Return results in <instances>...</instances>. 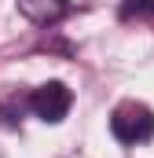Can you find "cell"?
<instances>
[{
	"instance_id": "6da1fadb",
	"label": "cell",
	"mask_w": 154,
	"mask_h": 158,
	"mask_svg": "<svg viewBox=\"0 0 154 158\" xmlns=\"http://www.w3.org/2000/svg\"><path fill=\"white\" fill-rule=\"evenodd\" d=\"M110 132H114L117 143L140 147V143H147V140L154 136V110L147 107V103L128 99V103H121L114 114H110Z\"/></svg>"
},
{
	"instance_id": "7a4b0ae2",
	"label": "cell",
	"mask_w": 154,
	"mask_h": 158,
	"mask_svg": "<svg viewBox=\"0 0 154 158\" xmlns=\"http://www.w3.org/2000/svg\"><path fill=\"white\" fill-rule=\"evenodd\" d=\"M70 107H74V92L63 81H44V85H37L30 92V110L44 125H59V121L70 114Z\"/></svg>"
},
{
	"instance_id": "3957f363",
	"label": "cell",
	"mask_w": 154,
	"mask_h": 158,
	"mask_svg": "<svg viewBox=\"0 0 154 158\" xmlns=\"http://www.w3.org/2000/svg\"><path fill=\"white\" fill-rule=\"evenodd\" d=\"M18 4V11L30 19V22H37V26H55L66 11H70V0H15Z\"/></svg>"
},
{
	"instance_id": "277c9868",
	"label": "cell",
	"mask_w": 154,
	"mask_h": 158,
	"mask_svg": "<svg viewBox=\"0 0 154 158\" xmlns=\"http://www.w3.org/2000/svg\"><path fill=\"white\" fill-rule=\"evenodd\" d=\"M22 107H30V96H26V99H18V96H7V99L0 103V125L15 129V125L22 121Z\"/></svg>"
},
{
	"instance_id": "5b68a950",
	"label": "cell",
	"mask_w": 154,
	"mask_h": 158,
	"mask_svg": "<svg viewBox=\"0 0 154 158\" xmlns=\"http://www.w3.org/2000/svg\"><path fill=\"white\" fill-rule=\"evenodd\" d=\"M117 15L125 22H132V19H154V0H121Z\"/></svg>"
}]
</instances>
